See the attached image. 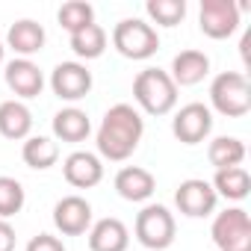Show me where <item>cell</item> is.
<instances>
[{
  "label": "cell",
  "instance_id": "obj_1",
  "mask_svg": "<svg viewBox=\"0 0 251 251\" xmlns=\"http://www.w3.org/2000/svg\"><path fill=\"white\" fill-rule=\"evenodd\" d=\"M145 133V118L133 103H115L103 112L100 127L95 133V145H98V157L109 160V163H124L130 160L133 151L139 148Z\"/></svg>",
  "mask_w": 251,
  "mask_h": 251
},
{
  "label": "cell",
  "instance_id": "obj_2",
  "mask_svg": "<svg viewBox=\"0 0 251 251\" xmlns=\"http://www.w3.org/2000/svg\"><path fill=\"white\" fill-rule=\"evenodd\" d=\"M133 100L148 115H169L177 106V86L163 68H145L133 80Z\"/></svg>",
  "mask_w": 251,
  "mask_h": 251
},
{
  "label": "cell",
  "instance_id": "obj_3",
  "mask_svg": "<svg viewBox=\"0 0 251 251\" xmlns=\"http://www.w3.org/2000/svg\"><path fill=\"white\" fill-rule=\"evenodd\" d=\"M210 109L225 118H242L251 109V83L242 71H222L210 83Z\"/></svg>",
  "mask_w": 251,
  "mask_h": 251
},
{
  "label": "cell",
  "instance_id": "obj_4",
  "mask_svg": "<svg viewBox=\"0 0 251 251\" xmlns=\"http://www.w3.org/2000/svg\"><path fill=\"white\" fill-rule=\"evenodd\" d=\"M112 48L124 59H151L160 50V33L142 18H121L112 27Z\"/></svg>",
  "mask_w": 251,
  "mask_h": 251
},
{
  "label": "cell",
  "instance_id": "obj_5",
  "mask_svg": "<svg viewBox=\"0 0 251 251\" xmlns=\"http://www.w3.org/2000/svg\"><path fill=\"white\" fill-rule=\"evenodd\" d=\"M133 233H136L139 245H145L148 251H166V248H172V242L177 236V222H175V216H172L169 207H163V204H145L136 213Z\"/></svg>",
  "mask_w": 251,
  "mask_h": 251
},
{
  "label": "cell",
  "instance_id": "obj_6",
  "mask_svg": "<svg viewBox=\"0 0 251 251\" xmlns=\"http://www.w3.org/2000/svg\"><path fill=\"white\" fill-rule=\"evenodd\" d=\"M210 236L219 251H251V216L242 207H227L216 213Z\"/></svg>",
  "mask_w": 251,
  "mask_h": 251
},
{
  "label": "cell",
  "instance_id": "obj_7",
  "mask_svg": "<svg viewBox=\"0 0 251 251\" xmlns=\"http://www.w3.org/2000/svg\"><path fill=\"white\" fill-rule=\"evenodd\" d=\"M239 21H242V12H239V3H233V0H201L198 27L207 39L213 42L230 39L239 30Z\"/></svg>",
  "mask_w": 251,
  "mask_h": 251
},
{
  "label": "cell",
  "instance_id": "obj_8",
  "mask_svg": "<svg viewBox=\"0 0 251 251\" xmlns=\"http://www.w3.org/2000/svg\"><path fill=\"white\" fill-rule=\"evenodd\" d=\"M172 133H175V139L183 142V145H198V142H204V139L213 133V109H210L207 103H198V100L180 106V109L175 112V118H172Z\"/></svg>",
  "mask_w": 251,
  "mask_h": 251
},
{
  "label": "cell",
  "instance_id": "obj_9",
  "mask_svg": "<svg viewBox=\"0 0 251 251\" xmlns=\"http://www.w3.org/2000/svg\"><path fill=\"white\" fill-rule=\"evenodd\" d=\"M175 204L183 216L189 219H207L216 213V204H219V195L216 189L210 186V180H201V177H189L183 180L177 189H175Z\"/></svg>",
  "mask_w": 251,
  "mask_h": 251
},
{
  "label": "cell",
  "instance_id": "obj_10",
  "mask_svg": "<svg viewBox=\"0 0 251 251\" xmlns=\"http://www.w3.org/2000/svg\"><path fill=\"white\" fill-rule=\"evenodd\" d=\"M92 71L83 65V62H59L53 71H50V89L59 100H68V103H77L83 100L89 92H92Z\"/></svg>",
  "mask_w": 251,
  "mask_h": 251
},
{
  "label": "cell",
  "instance_id": "obj_11",
  "mask_svg": "<svg viewBox=\"0 0 251 251\" xmlns=\"http://www.w3.org/2000/svg\"><path fill=\"white\" fill-rule=\"evenodd\" d=\"M53 227L62 236H83L92 227V204L83 195H65L53 204Z\"/></svg>",
  "mask_w": 251,
  "mask_h": 251
},
{
  "label": "cell",
  "instance_id": "obj_12",
  "mask_svg": "<svg viewBox=\"0 0 251 251\" xmlns=\"http://www.w3.org/2000/svg\"><path fill=\"white\" fill-rule=\"evenodd\" d=\"M3 80L9 86V92L15 95V100H30L39 98L45 89V74L33 59H12L3 68Z\"/></svg>",
  "mask_w": 251,
  "mask_h": 251
},
{
  "label": "cell",
  "instance_id": "obj_13",
  "mask_svg": "<svg viewBox=\"0 0 251 251\" xmlns=\"http://www.w3.org/2000/svg\"><path fill=\"white\" fill-rule=\"evenodd\" d=\"M62 175L74 189H92L103 180V163L92 151H74L62 163Z\"/></svg>",
  "mask_w": 251,
  "mask_h": 251
},
{
  "label": "cell",
  "instance_id": "obj_14",
  "mask_svg": "<svg viewBox=\"0 0 251 251\" xmlns=\"http://www.w3.org/2000/svg\"><path fill=\"white\" fill-rule=\"evenodd\" d=\"M154 189H157V177L148 169H142V166H124L115 175V192L124 201H130V204L148 201L154 195Z\"/></svg>",
  "mask_w": 251,
  "mask_h": 251
},
{
  "label": "cell",
  "instance_id": "obj_15",
  "mask_svg": "<svg viewBox=\"0 0 251 251\" xmlns=\"http://www.w3.org/2000/svg\"><path fill=\"white\" fill-rule=\"evenodd\" d=\"M130 245V230L121 219L106 216L92 222L89 227V251H127Z\"/></svg>",
  "mask_w": 251,
  "mask_h": 251
},
{
  "label": "cell",
  "instance_id": "obj_16",
  "mask_svg": "<svg viewBox=\"0 0 251 251\" xmlns=\"http://www.w3.org/2000/svg\"><path fill=\"white\" fill-rule=\"evenodd\" d=\"M207 74H210V56L204 50H195V48L180 50L172 59V71H169V77L175 80L177 89L180 86H198Z\"/></svg>",
  "mask_w": 251,
  "mask_h": 251
},
{
  "label": "cell",
  "instance_id": "obj_17",
  "mask_svg": "<svg viewBox=\"0 0 251 251\" xmlns=\"http://www.w3.org/2000/svg\"><path fill=\"white\" fill-rule=\"evenodd\" d=\"M53 139L56 142H68V145H77L83 139H89L92 133V121H89V112L80 109V106H65L53 115Z\"/></svg>",
  "mask_w": 251,
  "mask_h": 251
},
{
  "label": "cell",
  "instance_id": "obj_18",
  "mask_svg": "<svg viewBox=\"0 0 251 251\" xmlns=\"http://www.w3.org/2000/svg\"><path fill=\"white\" fill-rule=\"evenodd\" d=\"M48 36H45V27L33 18H21L9 27L6 33V48H12L18 53V59H30L33 53H39L45 48Z\"/></svg>",
  "mask_w": 251,
  "mask_h": 251
},
{
  "label": "cell",
  "instance_id": "obj_19",
  "mask_svg": "<svg viewBox=\"0 0 251 251\" xmlns=\"http://www.w3.org/2000/svg\"><path fill=\"white\" fill-rule=\"evenodd\" d=\"M33 130V112L24 100H3L0 103V136L3 139H12V142H21L27 139Z\"/></svg>",
  "mask_w": 251,
  "mask_h": 251
},
{
  "label": "cell",
  "instance_id": "obj_20",
  "mask_svg": "<svg viewBox=\"0 0 251 251\" xmlns=\"http://www.w3.org/2000/svg\"><path fill=\"white\" fill-rule=\"evenodd\" d=\"M21 157L30 169L48 172L59 163V142L50 139V136H27L24 148H21Z\"/></svg>",
  "mask_w": 251,
  "mask_h": 251
},
{
  "label": "cell",
  "instance_id": "obj_21",
  "mask_svg": "<svg viewBox=\"0 0 251 251\" xmlns=\"http://www.w3.org/2000/svg\"><path fill=\"white\" fill-rule=\"evenodd\" d=\"M210 186L216 189L219 198L242 201V198H248V192H251V175H248L242 166H236V169H219V172L213 175V183H210Z\"/></svg>",
  "mask_w": 251,
  "mask_h": 251
},
{
  "label": "cell",
  "instance_id": "obj_22",
  "mask_svg": "<svg viewBox=\"0 0 251 251\" xmlns=\"http://www.w3.org/2000/svg\"><path fill=\"white\" fill-rule=\"evenodd\" d=\"M245 154H248L245 142L236 139V136H216L210 142V148H207V160H210V166L216 172L219 169H236V166H242Z\"/></svg>",
  "mask_w": 251,
  "mask_h": 251
},
{
  "label": "cell",
  "instance_id": "obj_23",
  "mask_svg": "<svg viewBox=\"0 0 251 251\" xmlns=\"http://www.w3.org/2000/svg\"><path fill=\"white\" fill-rule=\"evenodd\" d=\"M68 45H71V50L80 59H98L106 50V30L100 24H89V27L71 33L68 36Z\"/></svg>",
  "mask_w": 251,
  "mask_h": 251
},
{
  "label": "cell",
  "instance_id": "obj_24",
  "mask_svg": "<svg viewBox=\"0 0 251 251\" xmlns=\"http://www.w3.org/2000/svg\"><path fill=\"white\" fill-rule=\"evenodd\" d=\"M56 21H59V27L68 30V36H71V33H77V30L95 24V6L86 3V0H68V3L59 6Z\"/></svg>",
  "mask_w": 251,
  "mask_h": 251
},
{
  "label": "cell",
  "instance_id": "obj_25",
  "mask_svg": "<svg viewBox=\"0 0 251 251\" xmlns=\"http://www.w3.org/2000/svg\"><path fill=\"white\" fill-rule=\"evenodd\" d=\"M145 12L157 27H177L186 18V0H148Z\"/></svg>",
  "mask_w": 251,
  "mask_h": 251
},
{
  "label": "cell",
  "instance_id": "obj_26",
  "mask_svg": "<svg viewBox=\"0 0 251 251\" xmlns=\"http://www.w3.org/2000/svg\"><path fill=\"white\" fill-rule=\"evenodd\" d=\"M24 201H27V192L21 186V180L15 177H6L0 175V219H12L24 210Z\"/></svg>",
  "mask_w": 251,
  "mask_h": 251
},
{
  "label": "cell",
  "instance_id": "obj_27",
  "mask_svg": "<svg viewBox=\"0 0 251 251\" xmlns=\"http://www.w3.org/2000/svg\"><path fill=\"white\" fill-rule=\"evenodd\" d=\"M24 251H65V245H62V239L53 236V233H36V236L27 242Z\"/></svg>",
  "mask_w": 251,
  "mask_h": 251
},
{
  "label": "cell",
  "instance_id": "obj_28",
  "mask_svg": "<svg viewBox=\"0 0 251 251\" xmlns=\"http://www.w3.org/2000/svg\"><path fill=\"white\" fill-rule=\"evenodd\" d=\"M0 251H15V227L0 219Z\"/></svg>",
  "mask_w": 251,
  "mask_h": 251
},
{
  "label": "cell",
  "instance_id": "obj_29",
  "mask_svg": "<svg viewBox=\"0 0 251 251\" xmlns=\"http://www.w3.org/2000/svg\"><path fill=\"white\" fill-rule=\"evenodd\" d=\"M248 48H251V33H245V36H242V42H239V53H242V62H245V68L251 65V56H248Z\"/></svg>",
  "mask_w": 251,
  "mask_h": 251
},
{
  "label": "cell",
  "instance_id": "obj_30",
  "mask_svg": "<svg viewBox=\"0 0 251 251\" xmlns=\"http://www.w3.org/2000/svg\"><path fill=\"white\" fill-rule=\"evenodd\" d=\"M3 53H6V48H3V42H0V65H3Z\"/></svg>",
  "mask_w": 251,
  "mask_h": 251
}]
</instances>
